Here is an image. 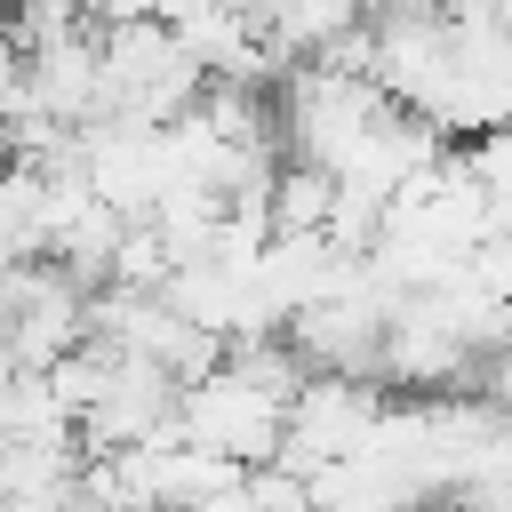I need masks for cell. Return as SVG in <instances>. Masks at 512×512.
I'll use <instances>...</instances> for the list:
<instances>
[{
  "mask_svg": "<svg viewBox=\"0 0 512 512\" xmlns=\"http://www.w3.org/2000/svg\"><path fill=\"white\" fill-rule=\"evenodd\" d=\"M8 160H16V136H8V120H0V168H8Z\"/></svg>",
  "mask_w": 512,
  "mask_h": 512,
  "instance_id": "3957f363",
  "label": "cell"
},
{
  "mask_svg": "<svg viewBox=\"0 0 512 512\" xmlns=\"http://www.w3.org/2000/svg\"><path fill=\"white\" fill-rule=\"evenodd\" d=\"M208 8H248V0H160V16H168V24H184V16H208Z\"/></svg>",
  "mask_w": 512,
  "mask_h": 512,
  "instance_id": "7a4b0ae2",
  "label": "cell"
},
{
  "mask_svg": "<svg viewBox=\"0 0 512 512\" xmlns=\"http://www.w3.org/2000/svg\"><path fill=\"white\" fill-rule=\"evenodd\" d=\"M24 72H32V56H24V40H16L8 16H0V120L24 104Z\"/></svg>",
  "mask_w": 512,
  "mask_h": 512,
  "instance_id": "6da1fadb",
  "label": "cell"
}]
</instances>
